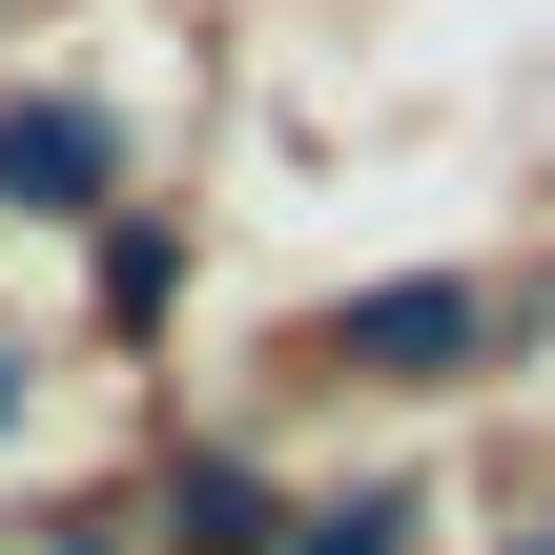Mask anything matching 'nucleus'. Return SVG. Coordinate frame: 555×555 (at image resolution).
<instances>
[{
    "instance_id": "obj_5",
    "label": "nucleus",
    "mask_w": 555,
    "mask_h": 555,
    "mask_svg": "<svg viewBox=\"0 0 555 555\" xmlns=\"http://www.w3.org/2000/svg\"><path fill=\"white\" fill-rule=\"evenodd\" d=\"M494 555H555V515H515V535H494Z\"/></svg>"
},
{
    "instance_id": "obj_1",
    "label": "nucleus",
    "mask_w": 555,
    "mask_h": 555,
    "mask_svg": "<svg viewBox=\"0 0 555 555\" xmlns=\"http://www.w3.org/2000/svg\"><path fill=\"white\" fill-rule=\"evenodd\" d=\"M0 206L103 227V206H124V124H103V103H62V82H41V103H0Z\"/></svg>"
},
{
    "instance_id": "obj_7",
    "label": "nucleus",
    "mask_w": 555,
    "mask_h": 555,
    "mask_svg": "<svg viewBox=\"0 0 555 555\" xmlns=\"http://www.w3.org/2000/svg\"><path fill=\"white\" fill-rule=\"evenodd\" d=\"M0 412H21V371H0Z\"/></svg>"
},
{
    "instance_id": "obj_3",
    "label": "nucleus",
    "mask_w": 555,
    "mask_h": 555,
    "mask_svg": "<svg viewBox=\"0 0 555 555\" xmlns=\"http://www.w3.org/2000/svg\"><path fill=\"white\" fill-rule=\"evenodd\" d=\"M165 535H185V555H268L288 515H268V474H247V453H185V494H165Z\"/></svg>"
},
{
    "instance_id": "obj_6",
    "label": "nucleus",
    "mask_w": 555,
    "mask_h": 555,
    "mask_svg": "<svg viewBox=\"0 0 555 555\" xmlns=\"http://www.w3.org/2000/svg\"><path fill=\"white\" fill-rule=\"evenodd\" d=\"M62 555H124V535H62Z\"/></svg>"
},
{
    "instance_id": "obj_4",
    "label": "nucleus",
    "mask_w": 555,
    "mask_h": 555,
    "mask_svg": "<svg viewBox=\"0 0 555 555\" xmlns=\"http://www.w3.org/2000/svg\"><path fill=\"white\" fill-rule=\"evenodd\" d=\"M268 555H412V494L371 474V494H330V515H288V535H268Z\"/></svg>"
},
{
    "instance_id": "obj_2",
    "label": "nucleus",
    "mask_w": 555,
    "mask_h": 555,
    "mask_svg": "<svg viewBox=\"0 0 555 555\" xmlns=\"http://www.w3.org/2000/svg\"><path fill=\"white\" fill-rule=\"evenodd\" d=\"M330 350H350V371H474V350H494V309H474V288H371Z\"/></svg>"
}]
</instances>
